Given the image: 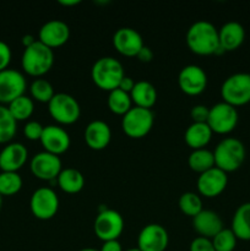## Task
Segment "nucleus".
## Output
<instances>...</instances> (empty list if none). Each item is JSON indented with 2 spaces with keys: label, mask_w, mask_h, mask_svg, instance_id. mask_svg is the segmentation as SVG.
<instances>
[{
  "label": "nucleus",
  "mask_w": 250,
  "mask_h": 251,
  "mask_svg": "<svg viewBox=\"0 0 250 251\" xmlns=\"http://www.w3.org/2000/svg\"><path fill=\"white\" fill-rule=\"evenodd\" d=\"M126 251H140V249H137V248H131V249H127Z\"/></svg>",
  "instance_id": "obj_45"
},
{
  "label": "nucleus",
  "mask_w": 250,
  "mask_h": 251,
  "mask_svg": "<svg viewBox=\"0 0 250 251\" xmlns=\"http://www.w3.org/2000/svg\"><path fill=\"white\" fill-rule=\"evenodd\" d=\"M48 110L50 117L63 125L74 124L81 115L80 104L76 98L68 93H55L48 103Z\"/></svg>",
  "instance_id": "obj_7"
},
{
  "label": "nucleus",
  "mask_w": 250,
  "mask_h": 251,
  "mask_svg": "<svg viewBox=\"0 0 250 251\" xmlns=\"http://www.w3.org/2000/svg\"><path fill=\"white\" fill-rule=\"evenodd\" d=\"M186 46L198 55H212L223 53L220 48L218 29L211 22L200 20L189 27L186 32Z\"/></svg>",
  "instance_id": "obj_1"
},
{
  "label": "nucleus",
  "mask_w": 250,
  "mask_h": 251,
  "mask_svg": "<svg viewBox=\"0 0 250 251\" xmlns=\"http://www.w3.org/2000/svg\"><path fill=\"white\" fill-rule=\"evenodd\" d=\"M53 64V49L44 46L38 39L32 46L25 48L21 58V65L27 75L41 77L50 70Z\"/></svg>",
  "instance_id": "obj_3"
},
{
  "label": "nucleus",
  "mask_w": 250,
  "mask_h": 251,
  "mask_svg": "<svg viewBox=\"0 0 250 251\" xmlns=\"http://www.w3.org/2000/svg\"><path fill=\"white\" fill-rule=\"evenodd\" d=\"M11 49L5 42L0 41V71L9 69L11 61Z\"/></svg>",
  "instance_id": "obj_38"
},
{
  "label": "nucleus",
  "mask_w": 250,
  "mask_h": 251,
  "mask_svg": "<svg viewBox=\"0 0 250 251\" xmlns=\"http://www.w3.org/2000/svg\"><path fill=\"white\" fill-rule=\"evenodd\" d=\"M227 184V173L218 169L217 167H213L207 172L200 174L198 179V190L200 195L205 198H216L225 190Z\"/></svg>",
  "instance_id": "obj_15"
},
{
  "label": "nucleus",
  "mask_w": 250,
  "mask_h": 251,
  "mask_svg": "<svg viewBox=\"0 0 250 251\" xmlns=\"http://www.w3.org/2000/svg\"><path fill=\"white\" fill-rule=\"evenodd\" d=\"M154 115L151 109L132 107L123 115L122 127L125 135L131 139H142L151 131L153 126Z\"/></svg>",
  "instance_id": "obj_6"
},
{
  "label": "nucleus",
  "mask_w": 250,
  "mask_h": 251,
  "mask_svg": "<svg viewBox=\"0 0 250 251\" xmlns=\"http://www.w3.org/2000/svg\"><path fill=\"white\" fill-rule=\"evenodd\" d=\"M189 251H216L213 248L212 240L203 237H198L190 243Z\"/></svg>",
  "instance_id": "obj_37"
},
{
  "label": "nucleus",
  "mask_w": 250,
  "mask_h": 251,
  "mask_svg": "<svg viewBox=\"0 0 250 251\" xmlns=\"http://www.w3.org/2000/svg\"><path fill=\"white\" fill-rule=\"evenodd\" d=\"M245 39V29L239 22L229 21L218 29L220 48L225 51L237 50Z\"/></svg>",
  "instance_id": "obj_22"
},
{
  "label": "nucleus",
  "mask_w": 250,
  "mask_h": 251,
  "mask_svg": "<svg viewBox=\"0 0 250 251\" xmlns=\"http://www.w3.org/2000/svg\"><path fill=\"white\" fill-rule=\"evenodd\" d=\"M169 237L164 227L157 223L145 226L137 237L140 251H164L168 247Z\"/></svg>",
  "instance_id": "obj_14"
},
{
  "label": "nucleus",
  "mask_w": 250,
  "mask_h": 251,
  "mask_svg": "<svg viewBox=\"0 0 250 251\" xmlns=\"http://www.w3.org/2000/svg\"><path fill=\"white\" fill-rule=\"evenodd\" d=\"M61 167L63 166H61L59 156L46 151L34 154L31 159V163H29L32 174L36 178L44 181H56V178L63 171Z\"/></svg>",
  "instance_id": "obj_12"
},
{
  "label": "nucleus",
  "mask_w": 250,
  "mask_h": 251,
  "mask_svg": "<svg viewBox=\"0 0 250 251\" xmlns=\"http://www.w3.org/2000/svg\"><path fill=\"white\" fill-rule=\"evenodd\" d=\"M29 92H31L33 100H38L41 103H49L51 98L54 97V95H55L51 83L49 81L44 80V78H36L31 83Z\"/></svg>",
  "instance_id": "obj_33"
},
{
  "label": "nucleus",
  "mask_w": 250,
  "mask_h": 251,
  "mask_svg": "<svg viewBox=\"0 0 250 251\" xmlns=\"http://www.w3.org/2000/svg\"><path fill=\"white\" fill-rule=\"evenodd\" d=\"M107 103L110 112L117 115H125L132 108L131 97H130L129 93L124 92L119 88L109 92Z\"/></svg>",
  "instance_id": "obj_28"
},
{
  "label": "nucleus",
  "mask_w": 250,
  "mask_h": 251,
  "mask_svg": "<svg viewBox=\"0 0 250 251\" xmlns=\"http://www.w3.org/2000/svg\"><path fill=\"white\" fill-rule=\"evenodd\" d=\"M70 37V28L66 22L61 20H50L41 27L38 33V41L54 49L64 46Z\"/></svg>",
  "instance_id": "obj_17"
},
{
  "label": "nucleus",
  "mask_w": 250,
  "mask_h": 251,
  "mask_svg": "<svg viewBox=\"0 0 250 251\" xmlns=\"http://www.w3.org/2000/svg\"><path fill=\"white\" fill-rule=\"evenodd\" d=\"M78 2H80L78 0H73V1H63L61 0V1H59V4L64 5V6H73V5H77Z\"/></svg>",
  "instance_id": "obj_43"
},
{
  "label": "nucleus",
  "mask_w": 250,
  "mask_h": 251,
  "mask_svg": "<svg viewBox=\"0 0 250 251\" xmlns=\"http://www.w3.org/2000/svg\"><path fill=\"white\" fill-rule=\"evenodd\" d=\"M28 157V151L20 142L7 144L0 151V169L1 172H17L25 166Z\"/></svg>",
  "instance_id": "obj_19"
},
{
  "label": "nucleus",
  "mask_w": 250,
  "mask_h": 251,
  "mask_svg": "<svg viewBox=\"0 0 250 251\" xmlns=\"http://www.w3.org/2000/svg\"><path fill=\"white\" fill-rule=\"evenodd\" d=\"M178 85L181 92L188 96L201 95L207 86V75L198 65H186L178 75Z\"/></svg>",
  "instance_id": "obj_13"
},
{
  "label": "nucleus",
  "mask_w": 250,
  "mask_h": 251,
  "mask_svg": "<svg viewBox=\"0 0 250 251\" xmlns=\"http://www.w3.org/2000/svg\"><path fill=\"white\" fill-rule=\"evenodd\" d=\"M232 232L238 240H250V202L242 203L232 218Z\"/></svg>",
  "instance_id": "obj_25"
},
{
  "label": "nucleus",
  "mask_w": 250,
  "mask_h": 251,
  "mask_svg": "<svg viewBox=\"0 0 250 251\" xmlns=\"http://www.w3.org/2000/svg\"><path fill=\"white\" fill-rule=\"evenodd\" d=\"M41 144L44 151L51 154H63L70 147V136L65 129L56 125H48L44 126L43 134L41 137Z\"/></svg>",
  "instance_id": "obj_18"
},
{
  "label": "nucleus",
  "mask_w": 250,
  "mask_h": 251,
  "mask_svg": "<svg viewBox=\"0 0 250 251\" xmlns=\"http://www.w3.org/2000/svg\"><path fill=\"white\" fill-rule=\"evenodd\" d=\"M31 212L37 220L48 221L59 210V198L50 188H39L32 194L29 201Z\"/></svg>",
  "instance_id": "obj_10"
},
{
  "label": "nucleus",
  "mask_w": 250,
  "mask_h": 251,
  "mask_svg": "<svg viewBox=\"0 0 250 251\" xmlns=\"http://www.w3.org/2000/svg\"><path fill=\"white\" fill-rule=\"evenodd\" d=\"M44 126L38 122H28L24 127V134L26 139L31 140V141H39L43 134Z\"/></svg>",
  "instance_id": "obj_35"
},
{
  "label": "nucleus",
  "mask_w": 250,
  "mask_h": 251,
  "mask_svg": "<svg viewBox=\"0 0 250 251\" xmlns=\"http://www.w3.org/2000/svg\"><path fill=\"white\" fill-rule=\"evenodd\" d=\"M179 208L184 215L189 216V217H195L198 213H200L202 208V200L200 196L195 193H184L183 195L179 198Z\"/></svg>",
  "instance_id": "obj_32"
},
{
  "label": "nucleus",
  "mask_w": 250,
  "mask_h": 251,
  "mask_svg": "<svg viewBox=\"0 0 250 251\" xmlns=\"http://www.w3.org/2000/svg\"><path fill=\"white\" fill-rule=\"evenodd\" d=\"M223 102L234 108L242 107L250 102V74L237 73L228 76L221 86Z\"/></svg>",
  "instance_id": "obj_5"
},
{
  "label": "nucleus",
  "mask_w": 250,
  "mask_h": 251,
  "mask_svg": "<svg viewBox=\"0 0 250 251\" xmlns=\"http://www.w3.org/2000/svg\"><path fill=\"white\" fill-rule=\"evenodd\" d=\"M130 97L135 107L151 109L156 104L157 91L149 81H139V82H135L134 88L130 92Z\"/></svg>",
  "instance_id": "obj_24"
},
{
  "label": "nucleus",
  "mask_w": 250,
  "mask_h": 251,
  "mask_svg": "<svg viewBox=\"0 0 250 251\" xmlns=\"http://www.w3.org/2000/svg\"><path fill=\"white\" fill-rule=\"evenodd\" d=\"M1 205H2V196L0 195V208H1Z\"/></svg>",
  "instance_id": "obj_46"
},
{
  "label": "nucleus",
  "mask_w": 250,
  "mask_h": 251,
  "mask_svg": "<svg viewBox=\"0 0 250 251\" xmlns=\"http://www.w3.org/2000/svg\"><path fill=\"white\" fill-rule=\"evenodd\" d=\"M7 109H9V112L11 113V115L14 117V119L16 122H24V120H27L28 118H31V115L33 114V100H32V98L24 95L21 97L16 98L15 100H12L7 105Z\"/></svg>",
  "instance_id": "obj_29"
},
{
  "label": "nucleus",
  "mask_w": 250,
  "mask_h": 251,
  "mask_svg": "<svg viewBox=\"0 0 250 251\" xmlns=\"http://www.w3.org/2000/svg\"><path fill=\"white\" fill-rule=\"evenodd\" d=\"M188 164L190 167L191 171L196 172V173H203L207 172L208 169L215 167V157H213V152L210 150L200 149V150H193L188 158Z\"/></svg>",
  "instance_id": "obj_27"
},
{
  "label": "nucleus",
  "mask_w": 250,
  "mask_h": 251,
  "mask_svg": "<svg viewBox=\"0 0 250 251\" xmlns=\"http://www.w3.org/2000/svg\"><path fill=\"white\" fill-rule=\"evenodd\" d=\"M125 76L122 63L113 56H103L96 60L91 69V78L98 88L103 91L117 90Z\"/></svg>",
  "instance_id": "obj_2"
},
{
  "label": "nucleus",
  "mask_w": 250,
  "mask_h": 251,
  "mask_svg": "<svg viewBox=\"0 0 250 251\" xmlns=\"http://www.w3.org/2000/svg\"><path fill=\"white\" fill-rule=\"evenodd\" d=\"M212 130L207 123H193L189 125L184 134V140L186 145L193 150L205 149L212 137Z\"/></svg>",
  "instance_id": "obj_23"
},
{
  "label": "nucleus",
  "mask_w": 250,
  "mask_h": 251,
  "mask_svg": "<svg viewBox=\"0 0 250 251\" xmlns=\"http://www.w3.org/2000/svg\"><path fill=\"white\" fill-rule=\"evenodd\" d=\"M136 58L139 59L141 63H150V61L153 59V51L151 50V48L144 46L142 47L141 50L139 51V54L136 55Z\"/></svg>",
  "instance_id": "obj_39"
},
{
  "label": "nucleus",
  "mask_w": 250,
  "mask_h": 251,
  "mask_svg": "<svg viewBox=\"0 0 250 251\" xmlns=\"http://www.w3.org/2000/svg\"><path fill=\"white\" fill-rule=\"evenodd\" d=\"M93 229L103 243L118 240L124 230V220L117 211L104 208L96 217Z\"/></svg>",
  "instance_id": "obj_9"
},
{
  "label": "nucleus",
  "mask_w": 250,
  "mask_h": 251,
  "mask_svg": "<svg viewBox=\"0 0 250 251\" xmlns=\"http://www.w3.org/2000/svg\"><path fill=\"white\" fill-rule=\"evenodd\" d=\"M238 120L239 114L237 108L222 100L210 108L207 125L215 134L227 135L237 127Z\"/></svg>",
  "instance_id": "obj_8"
},
{
  "label": "nucleus",
  "mask_w": 250,
  "mask_h": 251,
  "mask_svg": "<svg viewBox=\"0 0 250 251\" xmlns=\"http://www.w3.org/2000/svg\"><path fill=\"white\" fill-rule=\"evenodd\" d=\"M212 244L216 251H233L237 247V237L230 228H223L212 238Z\"/></svg>",
  "instance_id": "obj_34"
},
{
  "label": "nucleus",
  "mask_w": 250,
  "mask_h": 251,
  "mask_svg": "<svg viewBox=\"0 0 250 251\" xmlns=\"http://www.w3.org/2000/svg\"><path fill=\"white\" fill-rule=\"evenodd\" d=\"M245 146L235 137H225L216 146L213 151L215 167L225 173L235 172L242 167L245 159Z\"/></svg>",
  "instance_id": "obj_4"
},
{
  "label": "nucleus",
  "mask_w": 250,
  "mask_h": 251,
  "mask_svg": "<svg viewBox=\"0 0 250 251\" xmlns=\"http://www.w3.org/2000/svg\"><path fill=\"white\" fill-rule=\"evenodd\" d=\"M112 131L109 125L103 120H93L86 126L85 141L91 150L102 151L109 145Z\"/></svg>",
  "instance_id": "obj_21"
},
{
  "label": "nucleus",
  "mask_w": 250,
  "mask_h": 251,
  "mask_svg": "<svg viewBox=\"0 0 250 251\" xmlns=\"http://www.w3.org/2000/svg\"><path fill=\"white\" fill-rule=\"evenodd\" d=\"M193 228L199 237L212 239L223 229V222L218 213L211 210H202L193 218Z\"/></svg>",
  "instance_id": "obj_20"
},
{
  "label": "nucleus",
  "mask_w": 250,
  "mask_h": 251,
  "mask_svg": "<svg viewBox=\"0 0 250 251\" xmlns=\"http://www.w3.org/2000/svg\"><path fill=\"white\" fill-rule=\"evenodd\" d=\"M80 251H100V250L92 249V248H85V249H81Z\"/></svg>",
  "instance_id": "obj_44"
},
{
  "label": "nucleus",
  "mask_w": 250,
  "mask_h": 251,
  "mask_svg": "<svg viewBox=\"0 0 250 251\" xmlns=\"http://www.w3.org/2000/svg\"><path fill=\"white\" fill-rule=\"evenodd\" d=\"M36 41L37 39H34V37L31 36V34H26V36L22 37V44H24L25 48L32 46V44H33Z\"/></svg>",
  "instance_id": "obj_42"
},
{
  "label": "nucleus",
  "mask_w": 250,
  "mask_h": 251,
  "mask_svg": "<svg viewBox=\"0 0 250 251\" xmlns=\"http://www.w3.org/2000/svg\"><path fill=\"white\" fill-rule=\"evenodd\" d=\"M22 178L15 172H1L0 173V195L12 196L22 189Z\"/></svg>",
  "instance_id": "obj_31"
},
{
  "label": "nucleus",
  "mask_w": 250,
  "mask_h": 251,
  "mask_svg": "<svg viewBox=\"0 0 250 251\" xmlns=\"http://www.w3.org/2000/svg\"><path fill=\"white\" fill-rule=\"evenodd\" d=\"M113 46L117 49L118 53L132 58L139 54L145 44L141 34L136 29L130 28V27H122L117 29L113 36Z\"/></svg>",
  "instance_id": "obj_16"
},
{
  "label": "nucleus",
  "mask_w": 250,
  "mask_h": 251,
  "mask_svg": "<svg viewBox=\"0 0 250 251\" xmlns=\"http://www.w3.org/2000/svg\"><path fill=\"white\" fill-rule=\"evenodd\" d=\"M208 113H210V108L206 105H194L190 110V118L193 119V123H207Z\"/></svg>",
  "instance_id": "obj_36"
},
{
  "label": "nucleus",
  "mask_w": 250,
  "mask_h": 251,
  "mask_svg": "<svg viewBox=\"0 0 250 251\" xmlns=\"http://www.w3.org/2000/svg\"><path fill=\"white\" fill-rule=\"evenodd\" d=\"M100 251H123V248L118 240H110V242L103 243Z\"/></svg>",
  "instance_id": "obj_41"
},
{
  "label": "nucleus",
  "mask_w": 250,
  "mask_h": 251,
  "mask_svg": "<svg viewBox=\"0 0 250 251\" xmlns=\"http://www.w3.org/2000/svg\"><path fill=\"white\" fill-rule=\"evenodd\" d=\"M17 122L7 107L0 104V144H7L16 135Z\"/></svg>",
  "instance_id": "obj_30"
},
{
  "label": "nucleus",
  "mask_w": 250,
  "mask_h": 251,
  "mask_svg": "<svg viewBox=\"0 0 250 251\" xmlns=\"http://www.w3.org/2000/svg\"><path fill=\"white\" fill-rule=\"evenodd\" d=\"M134 86H135V81L132 80L131 77H129V76H124V77H123V80L120 81L118 88H119V90H122V91H124V92L129 93V95H130V92L132 91Z\"/></svg>",
  "instance_id": "obj_40"
},
{
  "label": "nucleus",
  "mask_w": 250,
  "mask_h": 251,
  "mask_svg": "<svg viewBox=\"0 0 250 251\" xmlns=\"http://www.w3.org/2000/svg\"><path fill=\"white\" fill-rule=\"evenodd\" d=\"M26 87V78L20 71L14 69L0 71V104L9 105L12 100L24 96Z\"/></svg>",
  "instance_id": "obj_11"
},
{
  "label": "nucleus",
  "mask_w": 250,
  "mask_h": 251,
  "mask_svg": "<svg viewBox=\"0 0 250 251\" xmlns=\"http://www.w3.org/2000/svg\"><path fill=\"white\" fill-rule=\"evenodd\" d=\"M59 188L66 194H77L85 186V178L82 173L75 168L63 169L56 178Z\"/></svg>",
  "instance_id": "obj_26"
}]
</instances>
